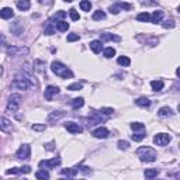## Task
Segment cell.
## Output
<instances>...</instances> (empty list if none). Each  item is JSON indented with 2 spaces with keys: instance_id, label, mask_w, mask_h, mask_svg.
Masks as SVG:
<instances>
[{
  "instance_id": "9c48e42d",
  "label": "cell",
  "mask_w": 180,
  "mask_h": 180,
  "mask_svg": "<svg viewBox=\"0 0 180 180\" xmlns=\"http://www.w3.org/2000/svg\"><path fill=\"white\" fill-rule=\"evenodd\" d=\"M65 128H66L69 132H72V134H80V132L83 131L82 127H80L79 124H76V122H73V121L66 122V124H65Z\"/></svg>"
},
{
  "instance_id": "5b68a950",
  "label": "cell",
  "mask_w": 180,
  "mask_h": 180,
  "mask_svg": "<svg viewBox=\"0 0 180 180\" xmlns=\"http://www.w3.org/2000/svg\"><path fill=\"white\" fill-rule=\"evenodd\" d=\"M172 141V137L169 134H156L153 137V143L158 147H165Z\"/></svg>"
},
{
  "instance_id": "ba28073f",
  "label": "cell",
  "mask_w": 180,
  "mask_h": 180,
  "mask_svg": "<svg viewBox=\"0 0 180 180\" xmlns=\"http://www.w3.org/2000/svg\"><path fill=\"white\" fill-rule=\"evenodd\" d=\"M58 93H59V87H56V86H48V87L45 89V93H44V96H45V100L52 101V99L55 97Z\"/></svg>"
},
{
  "instance_id": "11a10c76",
  "label": "cell",
  "mask_w": 180,
  "mask_h": 180,
  "mask_svg": "<svg viewBox=\"0 0 180 180\" xmlns=\"http://www.w3.org/2000/svg\"><path fill=\"white\" fill-rule=\"evenodd\" d=\"M23 180H27V179H23Z\"/></svg>"
},
{
  "instance_id": "d590c367",
  "label": "cell",
  "mask_w": 180,
  "mask_h": 180,
  "mask_svg": "<svg viewBox=\"0 0 180 180\" xmlns=\"http://www.w3.org/2000/svg\"><path fill=\"white\" fill-rule=\"evenodd\" d=\"M79 34H76V33H72V34H69L68 35V42H75V41H79Z\"/></svg>"
},
{
  "instance_id": "8d00e7d4",
  "label": "cell",
  "mask_w": 180,
  "mask_h": 180,
  "mask_svg": "<svg viewBox=\"0 0 180 180\" xmlns=\"http://www.w3.org/2000/svg\"><path fill=\"white\" fill-rule=\"evenodd\" d=\"M108 10H110L111 14H118V13L121 11V9H120L118 4H111V6L108 7Z\"/></svg>"
},
{
  "instance_id": "1f68e13d",
  "label": "cell",
  "mask_w": 180,
  "mask_h": 180,
  "mask_svg": "<svg viewBox=\"0 0 180 180\" xmlns=\"http://www.w3.org/2000/svg\"><path fill=\"white\" fill-rule=\"evenodd\" d=\"M55 33V27H54V23H48V25L45 27V34L46 35H52Z\"/></svg>"
},
{
  "instance_id": "7402d4cb",
  "label": "cell",
  "mask_w": 180,
  "mask_h": 180,
  "mask_svg": "<svg viewBox=\"0 0 180 180\" xmlns=\"http://www.w3.org/2000/svg\"><path fill=\"white\" fill-rule=\"evenodd\" d=\"M158 173H159L158 169H147L143 174H145V177H147V179H155V177L158 176Z\"/></svg>"
},
{
  "instance_id": "7bdbcfd3",
  "label": "cell",
  "mask_w": 180,
  "mask_h": 180,
  "mask_svg": "<svg viewBox=\"0 0 180 180\" xmlns=\"http://www.w3.org/2000/svg\"><path fill=\"white\" fill-rule=\"evenodd\" d=\"M33 130L34 131H44V130H45V125L44 124H34Z\"/></svg>"
},
{
  "instance_id": "f35d334b",
  "label": "cell",
  "mask_w": 180,
  "mask_h": 180,
  "mask_svg": "<svg viewBox=\"0 0 180 180\" xmlns=\"http://www.w3.org/2000/svg\"><path fill=\"white\" fill-rule=\"evenodd\" d=\"M162 25H163V28H173L176 24H174L173 20H166V21L162 23Z\"/></svg>"
},
{
  "instance_id": "52a82bcc",
  "label": "cell",
  "mask_w": 180,
  "mask_h": 180,
  "mask_svg": "<svg viewBox=\"0 0 180 180\" xmlns=\"http://www.w3.org/2000/svg\"><path fill=\"white\" fill-rule=\"evenodd\" d=\"M30 155H31V148H30V145H27V143L21 145L20 149L17 151V158L19 159H28Z\"/></svg>"
},
{
  "instance_id": "9a60e30c",
  "label": "cell",
  "mask_w": 180,
  "mask_h": 180,
  "mask_svg": "<svg viewBox=\"0 0 180 180\" xmlns=\"http://www.w3.org/2000/svg\"><path fill=\"white\" fill-rule=\"evenodd\" d=\"M158 116L159 117H172L173 116V110L170 107H162L160 110L158 111Z\"/></svg>"
},
{
  "instance_id": "7c38bea8",
  "label": "cell",
  "mask_w": 180,
  "mask_h": 180,
  "mask_svg": "<svg viewBox=\"0 0 180 180\" xmlns=\"http://www.w3.org/2000/svg\"><path fill=\"white\" fill-rule=\"evenodd\" d=\"M108 134H110L108 130L104 128V127H100V128H97V130L93 131V137L99 138V139H104V138H107V137H108Z\"/></svg>"
},
{
  "instance_id": "83f0119b",
  "label": "cell",
  "mask_w": 180,
  "mask_h": 180,
  "mask_svg": "<svg viewBox=\"0 0 180 180\" xmlns=\"http://www.w3.org/2000/svg\"><path fill=\"white\" fill-rule=\"evenodd\" d=\"M93 20H96V21H97V20H104L106 19V13L103 11V10H97V11H94L93 13Z\"/></svg>"
},
{
  "instance_id": "f1b7e54d",
  "label": "cell",
  "mask_w": 180,
  "mask_h": 180,
  "mask_svg": "<svg viewBox=\"0 0 180 180\" xmlns=\"http://www.w3.org/2000/svg\"><path fill=\"white\" fill-rule=\"evenodd\" d=\"M117 62H118V65H121V66H128L130 64H131V61H130L128 56H118V59H117Z\"/></svg>"
},
{
  "instance_id": "7dc6e473",
  "label": "cell",
  "mask_w": 180,
  "mask_h": 180,
  "mask_svg": "<svg viewBox=\"0 0 180 180\" xmlns=\"http://www.w3.org/2000/svg\"><path fill=\"white\" fill-rule=\"evenodd\" d=\"M45 149H46V151H54V142L45 143Z\"/></svg>"
},
{
  "instance_id": "3957f363",
  "label": "cell",
  "mask_w": 180,
  "mask_h": 180,
  "mask_svg": "<svg viewBox=\"0 0 180 180\" xmlns=\"http://www.w3.org/2000/svg\"><path fill=\"white\" fill-rule=\"evenodd\" d=\"M138 158L142 162H155L156 160V151L151 147H141L137 149Z\"/></svg>"
},
{
  "instance_id": "f6af8a7d",
  "label": "cell",
  "mask_w": 180,
  "mask_h": 180,
  "mask_svg": "<svg viewBox=\"0 0 180 180\" xmlns=\"http://www.w3.org/2000/svg\"><path fill=\"white\" fill-rule=\"evenodd\" d=\"M120 6V9H124V10H131V4L130 3H117Z\"/></svg>"
},
{
  "instance_id": "4dcf8cb0",
  "label": "cell",
  "mask_w": 180,
  "mask_h": 180,
  "mask_svg": "<svg viewBox=\"0 0 180 180\" xmlns=\"http://www.w3.org/2000/svg\"><path fill=\"white\" fill-rule=\"evenodd\" d=\"M114 55H116V49L114 48L108 46V48L104 49V56H106V58H113Z\"/></svg>"
},
{
  "instance_id": "f907efd6",
  "label": "cell",
  "mask_w": 180,
  "mask_h": 180,
  "mask_svg": "<svg viewBox=\"0 0 180 180\" xmlns=\"http://www.w3.org/2000/svg\"><path fill=\"white\" fill-rule=\"evenodd\" d=\"M2 75H3V68L0 66V76H2Z\"/></svg>"
},
{
  "instance_id": "bcb514c9",
  "label": "cell",
  "mask_w": 180,
  "mask_h": 180,
  "mask_svg": "<svg viewBox=\"0 0 180 180\" xmlns=\"http://www.w3.org/2000/svg\"><path fill=\"white\" fill-rule=\"evenodd\" d=\"M30 172H31L30 166H23V168H20V173H30Z\"/></svg>"
},
{
  "instance_id": "db71d44e",
  "label": "cell",
  "mask_w": 180,
  "mask_h": 180,
  "mask_svg": "<svg viewBox=\"0 0 180 180\" xmlns=\"http://www.w3.org/2000/svg\"><path fill=\"white\" fill-rule=\"evenodd\" d=\"M80 180H85V179H80Z\"/></svg>"
},
{
  "instance_id": "d6986e66",
  "label": "cell",
  "mask_w": 180,
  "mask_h": 180,
  "mask_svg": "<svg viewBox=\"0 0 180 180\" xmlns=\"http://www.w3.org/2000/svg\"><path fill=\"white\" fill-rule=\"evenodd\" d=\"M163 82L162 80H152L151 82V87H152V90L153 92H160L162 89H163Z\"/></svg>"
},
{
  "instance_id": "44dd1931",
  "label": "cell",
  "mask_w": 180,
  "mask_h": 180,
  "mask_svg": "<svg viewBox=\"0 0 180 180\" xmlns=\"http://www.w3.org/2000/svg\"><path fill=\"white\" fill-rule=\"evenodd\" d=\"M65 116V113L64 111H52L51 114L48 116V120L49 121H55V120H59V118H62V117Z\"/></svg>"
},
{
  "instance_id": "e575fe53",
  "label": "cell",
  "mask_w": 180,
  "mask_h": 180,
  "mask_svg": "<svg viewBox=\"0 0 180 180\" xmlns=\"http://www.w3.org/2000/svg\"><path fill=\"white\" fill-rule=\"evenodd\" d=\"M82 87H83L82 83H73V85L68 86V90H70V92H76V90H80Z\"/></svg>"
},
{
  "instance_id": "d6a6232c",
  "label": "cell",
  "mask_w": 180,
  "mask_h": 180,
  "mask_svg": "<svg viewBox=\"0 0 180 180\" xmlns=\"http://www.w3.org/2000/svg\"><path fill=\"white\" fill-rule=\"evenodd\" d=\"M131 128H132V131H141V130L145 128V125H143L142 122H132Z\"/></svg>"
},
{
  "instance_id": "30bf717a",
  "label": "cell",
  "mask_w": 180,
  "mask_h": 180,
  "mask_svg": "<svg viewBox=\"0 0 180 180\" xmlns=\"http://www.w3.org/2000/svg\"><path fill=\"white\" fill-rule=\"evenodd\" d=\"M13 130V124L10 120H7L6 117H0V131L10 132Z\"/></svg>"
},
{
  "instance_id": "60d3db41",
  "label": "cell",
  "mask_w": 180,
  "mask_h": 180,
  "mask_svg": "<svg viewBox=\"0 0 180 180\" xmlns=\"http://www.w3.org/2000/svg\"><path fill=\"white\" fill-rule=\"evenodd\" d=\"M118 148L120 149H128L130 148V143H128V141H118Z\"/></svg>"
},
{
  "instance_id": "c3c4849f",
  "label": "cell",
  "mask_w": 180,
  "mask_h": 180,
  "mask_svg": "<svg viewBox=\"0 0 180 180\" xmlns=\"http://www.w3.org/2000/svg\"><path fill=\"white\" fill-rule=\"evenodd\" d=\"M80 172H83V173H90V169L89 168H86V166H82V168H80Z\"/></svg>"
},
{
  "instance_id": "f5cc1de1",
  "label": "cell",
  "mask_w": 180,
  "mask_h": 180,
  "mask_svg": "<svg viewBox=\"0 0 180 180\" xmlns=\"http://www.w3.org/2000/svg\"><path fill=\"white\" fill-rule=\"evenodd\" d=\"M61 180H66V179H61Z\"/></svg>"
},
{
  "instance_id": "cb8c5ba5",
  "label": "cell",
  "mask_w": 180,
  "mask_h": 180,
  "mask_svg": "<svg viewBox=\"0 0 180 180\" xmlns=\"http://www.w3.org/2000/svg\"><path fill=\"white\" fill-rule=\"evenodd\" d=\"M77 168H70V169H62L61 173L65 174V176H76L77 174Z\"/></svg>"
},
{
  "instance_id": "4fadbf2b",
  "label": "cell",
  "mask_w": 180,
  "mask_h": 180,
  "mask_svg": "<svg viewBox=\"0 0 180 180\" xmlns=\"http://www.w3.org/2000/svg\"><path fill=\"white\" fill-rule=\"evenodd\" d=\"M13 15H14V13H13V9H10V7H4V9L0 10V19L9 20Z\"/></svg>"
},
{
  "instance_id": "ee69618b",
  "label": "cell",
  "mask_w": 180,
  "mask_h": 180,
  "mask_svg": "<svg viewBox=\"0 0 180 180\" xmlns=\"http://www.w3.org/2000/svg\"><path fill=\"white\" fill-rule=\"evenodd\" d=\"M17 173H20V168H11L6 170V174H17Z\"/></svg>"
},
{
  "instance_id": "6da1fadb",
  "label": "cell",
  "mask_w": 180,
  "mask_h": 180,
  "mask_svg": "<svg viewBox=\"0 0 180 180\" xmlns=\"http://www.w3.org/2000/svg\"><path fill=\"white\" fill-rule=\"evenodd\" d=\"M51 70L56 75V76H61V77H64V79L73 77V72H72L68 66H65L64 64H61V62H56V61L52 62V64H51Z\"/></svg>"
},
{
  "instance_id": "4316f807",
  "label": "cell",
  "mask_w": 180,
  "mask_h": 180,
  "mask_svg": "<svg viewBox=\"0 0 180 180\" xmlns=\"http://www.w3.org/2000/svg\"><path fill=\"white\" fill-rule=\"evenodd\" d=\"M83 104H85V100H83L82 97H77V99H75V100L72 101V107H73L75 110H77V108L83 107Z\"/></svg>"
},
{
  "instance_id": "ab89813d",
  "label": "cell",
  "mask_w": 180,
  "mask_h": 180,
  "mask_svg": "<svg viewBox=\"0 0 180 180\" xmlns=\"http://www.w3.org/2000/svg\"><path fill=\"white\" fill-rule=\"evenodd\" d=\"M65 15H66V13H65V11H59V13H56V14L54 15V17H52L49 21H54V20H56V23H58V19H64Z\"/></svg>"
},
{
  "instance_id": "e0dca14e",
  "label": "cell",
  "mask_w": 180,
  "mask_h": 180,
  "mask_svg": "<svg viewBox=\"0 0 180 180\" xmlns=\"http://www.w3.org/2000/svg\"><path fill=\"white\" fill-rule=\"evenodd\" d=\"M101 41H121V38L118 35H113V34H108V33H104L101 34Z\"/></svg>"
},
{
  "instance_id": "8fae6325",
  "label": "cell",
  "mask_w": 180,
  "mask_h": 180,
  "mask_svg": "<svg viewBox=\"0 0 180 180\" xmlns=\"http://www.w3.org/2000/svg\"><path fill=\"white\" fill-rule=\"evenodd\" d=\"M17 54H28V48H17V46H9L7 48V55L15 56Z\"/></svg>"
},
{
  "instance_id": "681fc988",
  "label": "cell",
  "mask_w": 180,
  "mask_h": 180,
  "mask_svg": "<svg viewBox=\"0 0 180 180\" xmlns=\"http://www.w3.org/2000/svg\"><path fill=\"white\" fill-rule=\"evenodd\" d=\"M4 42H6V38L3 35H0V44H4Z\"/></svg>"
},
{
  "instance_id": "d4e9b609",
  "label": "cell",
  "mask_w": 180,
  "mask_h": 180,
  "mask_svg": "<svg viewBox=\"0 0 180 180\" xmlns=\"http://www.w3.org/2000/svg\"><path fill=\"white\" fill-rule=\"evenodd\" d=\"M55 28L58 31H61V33H64V31H68V28H69V23L66 21H58L55 25Z\"/></svg>"
},
{
  "instance_id": "603a6c76",
  "label": "cell",
  "mask_w": 180,
  "mask_h": 180,
  "mask_svg": "<svg viewBox=\"0 0 180 180\" xmlns=\"http://www.w3.org/2000/svg\"><path fill=\"white\" fill-rule=\"evenodd\" d=\"M137 20L138 21H142V23H148L151 20V15L148 11H143V13H139V14L137 15Z\"/></svg>"
},
{
  "instance_id": "816d5d0a",
  "label": "cell",
  "mask_w": 180,
  "mask_h": 180,
  "mask_svg": "<svg viewBox=\"0 0 180 180\" xmlns=\"http://www.w3.org/2000/svg\"><path fill=\"white\" fill-rule=\"evenodd\" d=\"M148 180H156V179H148ZM159 180V179H158Z\"/></svg>"
},
{
  "instance_id": "ac0fdd59",
  "label": "cell",
  "mask_w": 180,
  "mask_h": 180,
  "mask_svg": "<svg viewBox=\"0 0 180 180\" xmlns=\"http://www.w3.org/2000/svg\"><path fill=\"white\" fill-rule=\"evenodd\" d=\"M135 104L139 107H149L151 106V100L148 97H138L135 100Z\"/></svg>"
},
{
  "instance_id": "277c9868",
  "label": "cell",
  "mask_w": 180,
  "mask_h": 180,
  "mask_svg": "<svg viewBox=\"0 0 180 180\" xmlns=\"http://www.w3.org/2000/svg\"><path fill=\"white\" fill-rule=\"evenodd\" d=\"M21 96L20 94H11L9 99V103H7V110L11 111V113H15V111L19 110V107L21 106Z\"/></svg>"
},
{
  "instance_id": "2e32d148",
  "label": "cell",
  "mask_w": 180,
  "mask_h": 180,
  "mask_svg": "<svg viewBox=\"0 0 180 180\" xmlns=\"http://www.w3.org/2000/svg\"><path fill=\"white\" fill-rule=\"evenodd\" d=\"M101 48H103V45H101V41L99 40H94L90 42V49H92L94 54H99V52L101 51Z\"/></svg>"
},
{
  "instance_id": "836d02e7",
  "label": "cell",
  "mask_w": 180,
  "mask_h": 180,
  "mask_svg": "<svg viewBox=\"0 0 180 180\" xmlns=\"http://www.w3.org/2000/svg\"><path fill=\"white\" fill-rule=\"evenodd\" d=\"M69 15H70V19L73 20V21H77V20L80 19V15H79V13L76 11L75 9H70L69 10Z\"/></svg>"
},
{
  "instance_id": "8992f818",
  "label": "cell",
  "mask_w": 180,
  "mask_h": 180,
  "mask_svg": "<svg viewBox=\"0 0 180 180\" xmlns=\"http://www.w3.org/2000/svg\"><path fill=\"white\" fill-rule=\"evenodd\" d=\"M58 165H61V158H54L51 160H41L40 162V168L46 170V169H54Z\"/></svg>"
},
{
  "instance_id": "b9f144b4",
  "label": "cell",
  "mask_w": 180,
  "mask_h": 180,
  "mask_svg": "<svg viewBox=\"0 0 180 180\" xmlns=\"http://www.w3.org/2000/svg\"><path fill=\"white\" fill-rule=\"evenodd\" d=\"M100 113L106 114V116H110V114L114 113V110H113V108H110V107H103V108H100Z\"/></svg>"
},
{
  "instance_id": "484cf974",
  "label": "cell",
  "mask_w": 180,
  "mask_h": 180,
  "mask_svg": "<svg viewBox=\"0 0 180 180\" xmlns=\"http://www.w3.org/2000/svg\"><path fill=\"white\" fill-rule=\"evenodd\" d=\"M30 6H31V3L28 0H19V2H17V7H19L20 10H28Z\"/></svg>"
},
{
  "instance_id": "5bb4252c",
  "label": "cell",
  "mask_w": 180,
  "mask_h": 180,
  "mask_svg": "<svg viewBox=\"0 0 180 180\" xmlns=\"http://www.w3.org/2000/svg\"><path fill=\"white\" fill-rule=\"evenodd\" d=\"M162 19H163V11H160V10H158V11H153V14L151 15V21H152L153 24H158V23H160Z\"/></svg>"
},
{
  "instance_id": "ffe728a7",
  "label": "cell",
  "mask_w": 180,
  "mask_h": 180,
  "mask_svg": "<svg viewBox=\"0 0 180 180\" xmlns=\"http://www.w3.org/2000/svg\"><path fill=\"white\" fill-rule=\"evenodd\" d=\"M35 177H37L38 180H48L49 179V173H48V170L40 169V170H37V173H35Z\"/></svg>"
},
{
  "instance_id": "f546056e",
  "label": "cell",
  "mask_w": 180,
  "mask_h": 180,
  "mask_svg": "<svg viewBox=\"0 0 180 180\" xmlns=\"http://www.w3.org/2000/svg\"><path fill=\"white\" fill-rule=\"evenodd\" d=\"M80 9L83 11H90L92 10V3L87 2V0H83V2H80Z\"/></svg>"
},
{
  "instance_id": "74e56055",
  "label": "cell",
  "mask_w": 180,
  "mask_h": 180,
  "mask_svg": "<svg viewBox=\"0 0 180 180\" xmlns=\"http://www.w3.org/2000/svg\"><path fill=\"white\" fill-rule=\"evenodd\" d=\"M131 138H132V141H135V142H139V141H142L143 138H145V134H143V132H139V134H137V132H135Z\"/></svg>"
},
{
  "instance_id": "7a4b0ae2",
  "label": "cell",
  "mask_w": 180,
  "mask_h": 180,
  "mask_svg": "<svg viewBox=\"0 0 180 180\" xmlns=\"http://www.w3.org/2000/svg\"><path fill=\"white\" fill-rule=\"evenodd\" d=\"M34 85H35V82L31 79V76H17L11 82V87L19 89V90H28Z\"/></svg>"
}]
</instances>
